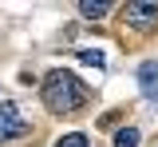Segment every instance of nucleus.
<instances>
[{
	"label": "nucleus",
	"instance_id": "1",
	"mask_svg": "<svg viewBox=\"0 0 158 147\" xmlns=\"http://www.w3.org/2000/svg\"><path fill=\"white\" fill-rule=\"evenodd\" d=\"M44 104L52 111H59V115H71V111H79L87 104V87L79 84L71 72H52L44 80Z\"/></svg>",
	"mask_w": 158,
	"mask_h": 147
},
{
	"label": "nucleus",
	"instance_id": "2",
	"mask_svg": "<svg viewBox=\"0 0 158 147\" xmlns=\"http://www.w3.org/2000/svg\"><path fill=\"white\" fill-rule=\"evenodd\" d=\"M28 123H24V115H20L16 104H0V143H8V139H16L24 135Z\"/></svg>",
	"mask_w": 158,
	"mask_h": 147
},
{
	"label": "nucleus",
	"instance_id": "3",
	"mask_svg": "<svg viewBox=\"0 0 158 147\" xmlns=\"http://www.w3.org/2000/svg\"><path fill=\"white\" fill-rule=\"evenodd\" d=\"M123 16H127V24H135V28H150V24H158V4L131 0V4L123 8Z\"/></svg>",
	"mask_w": 158,
	"mask_h": 147
},
{
	"label": "nucleus",
	"instance_id": "4",
	"mask_svg": "<svg viewBox=\"0 0 158 147\" xmlns=\"http://www.w3.org/2000/svg\"><path fill=\"white\" fill-rule=\"evenodd\" d=\"M138 91H142L146 100H158V64L154 60H146L138 68Z\"/></svg>",
	"mask_w": 158,
	"mask_h": 147
},
{
	"label": "nucleus",
	"instance_id": "5",
	"mask_svg": "<svg viewBox=\"0 0 158 147\" xmlns=\"http://www.w3.org/2000/svg\"><path fill=\"white\" fill-rule=\"evenodd\" d=\"M75 56H79V64H95V68H103V64H107V56H103L99 48H79Z\"/></svg>",
	"mask_w": 158,
	"mask_h": 147
},
{
	"label": "nucleus",
	"instance_id": "6",
	"mask_svg": "<svg viewBox=\"0 0 158 147\" xmlns=\"http://www.w3.org/2000/svg\"><path fill=\"white\" fill-rule=\"evenodd\" d=\"M79 12H83L87 20H99V16H107V12H111V4H91V0H83V4H79Z\"/></svg>",
	"mask_w": 158,
	"mask_h": 147
},
{
	"label": "nucleus",
	"instance_id": "7",
	"mask_svg": "<svg viewBox=\"0 0 158 147\" xmlns=\"http://www.w3.org/2000/svg\"><path fill=\"white\" fill-rule=\"evenodd\" d=\"M115 147H138V131L135 127H123V131L115 135Z\"/></svg>",
	"mask_w": 158,
	"mask_h": 147
},
{
	"label": "nucleus",
	"instance_id": "8",
	"mask_svg": "<svg viewBox=\"0 0 158 147\" xmlns=\"http://www.w3.org/2000/svg\"><path fill=\"white\" fill-rule=\"evenodd\" d=\"M56 147H91V143H87L83 135H63V139H59Z\"/></svg>",
	"mask_w": 158,
	"mask_h": 147
}]
</instances>
